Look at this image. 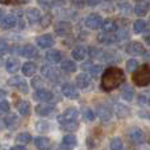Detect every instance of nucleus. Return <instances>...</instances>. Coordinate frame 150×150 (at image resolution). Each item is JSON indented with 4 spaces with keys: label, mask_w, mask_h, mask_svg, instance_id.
Wrapping results in <instances>:
<instances>
[{
    "label": "nucleus",
    "mask_w": 150,
    "mask_h": 150,
    "mask_svg": "<svg viewBox=\"0 0 150 150\" xmlns=\"http://www.w3.org/2000/svg\"><path fill=\"white\" fill-rule=\"evenodd\" d=\"M132 79L133 83L138 87H145L150 84V66L149 65H142L132 73Z\"/></svg>",
    "instance_id": "nucleus-2"
},
{
    "label": "nucleus",
    "mask_w": 150,
    "mask_h": 150,
    "mask_svg": "<svg viewBox=\"0 0 150 150\" xmlns=\"http://www.w3.org/2000/svg\"><path fill=\"white\" fill-rule=\"evenodd\" d=\"M145 41H146V44L150 46V34H146L145 36Z\"/></svg>",
    "instance_id": "nucleus-54"
},
{
    "label": "nucleus",
    "mask_w": 150,
    "mask_h": 150,
    "mask_svg": "<svg viewBox=\"0 0 150 150\" xmlns=\"http://www.w3.org/2000/svg\"><path fill=\"white\" fill-rule=\"evenodd\" d=\"M137 69H138V62L136 59H129L127 62V70L129 73H134Z\"/></svg>",
    "instance_id": "nucleus-40"
},
{
    "label": "nucleus",
    "mask_w": 150,
    "mask_h": 150,
    "mask_svg": "<svg viewBox=\"0 0 150 150\" xmlns=\"http://www.w3.org/2000/svg\"><path fill=\"white\" fill-rule=\"evenodd\" d=\"M98 113H99V117L101 119V121H109L112 117V112L109 108H107V107L104 105H100L98 108Z\"/></svg>",
    "instance_id": "nucleus-27"
},
{
    "label": "nucleus",
    "mask_w": 150,
    "mask_h": 150,
    "mask_svg": "<svg viewBox=\"0 0 150 150\" xmlns=\"http://www.w3.org/2000/svg\"><path fill=\"white\" fill-rule=\"evenodd\" d=\"M16 23H17V18H16L15 15H5L0 21V25H1V29L7 30V29L13 28L16 25Z\"/></svg>",
    "instance_id": "nucleus-15"
},
{
    "label": "nucleus",
    "mask_w": 150,
    "mask_h": 150,
    "mask_svg": "<svg viewBox=\"0 0 150 150\" xmlns=\"http://www.w3.org/2000/svg\"><path fill=\"white\" fill-rule=\"evenodd\" d=\"M50 23H52V16L50 15H44L40 18V25H41L42 28H47V26L50 25Z\"/></svg>",
    "instance_id": "nucleus-39"
},
{
    "label": "nucleus",
    "mask_w": 150,
    "mask_h": 150,
    "mask_svg": "<svg viewBox=\"0 0 150 150\" xmlns=\"http://www.w3.org/2000/svg\"><path fill=\"white\" fill-rule=\"evenodd\" d=\"M53 44H54V38L50 34H42V36H40L37 38V45L41 49H47V47L53 46Z\"/></svg>",
    "instance_id": "nucleus-12"
},
{
    "label": "nucleus",
    "mask_w": 150,
    "mask_h": 150,
    "mask_svg": "<svg viewBox=\"0 0 150 150\" xmlns=\"http://www.w3.org/2000/svg\"><path fill=\"white\" fill-rule=\"evenodd\" d=\"M78 115H79V112H78L75 108H67L62 115H59V116L57 117V120H58V122L61 124V122L70 121V120H76Z\"/></svg>",
    "instance_id": "nucleus-8"
},
{
    "label": "nucleus",
    "mask_w": 150,
    "mask_h": 150,
    "mask_svg": "<svg viewBox=\"0 0 150 150\" xmlns=\"http://www.w3.org/2000/svg\"><path fill=\"white\" fill-rule=\"evenodd\" d=\"M61 69H62L65 73H67V74H73L76 71V65H75V62L74 61H71V59H65L62 62V65H61Z\"/></svg>",
    "instance_id": "nucleus-24"
},
{
    "label": "nucleus",
    "mask_w": 150,
    "mask_h": 150,
    "mask_svg": "<svg viewBox=\"0 0 150 150\" xmlns=\"http://www.w3.org/2000/svg\"><path fill=\"white\" fill-rule=\"evenodd\" d=\"M16 141L26 145V144H29L32 141V136L29 134V133H20V134H17V137H16Z\"/></svg>",
    "instance_id": "nucleus-34"
},
{
    "label": "nucleus",
    "mask_w": 150,
    "mask_h": 150,
    "mask_svg": "<svg viewBox=\"0 0 150 150\" xmlns=\"http://www.w3.org/2000/svg\"><path fill=\"white\" fill-rule=\"evenodd\" d=\"M98 41L104 45H111V44H113L115 41H117V38H116V36H113V34L109 33V32H103V33L98 34Z\"/></svg>",
    "instance_id": "nucleus-21"
},
{
    "label": "nucleus",
    "mask_w": 150,
    "mask_h": 150,
    "mask_svg": "<svg viewBox=\"0 0 150 150\" xmlns=\"http://www.w3.org/2000/svg\"><path fill=\"white\" fill-rule=\"evenodd\" d=\"M100 70H101V67H100V66H98V65H95V66L92 65L90 69H88V71H90V75L92 78H98L99 74H100Z\"/></svg>",
    "instance_id": "nucleus-41"
},
{
    "label": "nucleus",
    "mask_w": 150,
    "mask_h": 150,
    "mask_svg": "<svg viewBox=\"0 0 150 150\" xmlns=\"http://www.w3.org/2000/svg\"><path fill=\"white\" fill-rule=\"evenodd\" d=\"M41 74L44 75L45 78H47L49 80H52V82H59L61 80V74H59V71L57 70V69H54V67H52V66H49V65H44L41 67Z\"/></svg>",
    "instance_id": "nucleus-3"
},
{
    "label": "nucleus",
    "mask_w": 150,
    "mask_h": 150,
    "mask_svg": "<svg viewBox=\"0 0 150 150\" xmlns=\"http://www.w3.org/2000/svg\"><path fill=\"white\" fill-rule=\"evenodd\" d=\"M21 70H23V74L25 76H33L34 73L37 71V66L33 62H25L21 66Z\"/></svg>",
    "instance_id": "nucleus-23"
},
{
    "label": "nucleus",
    "mask_w": 150,
    "mask_h": 150,
    "mask_svg": "<svg viewBox=\"0 0 150 150\" xmlns=\"http://www.w3.org/2000/svg\"><path fill=\"white\" fill-rule=\"evenodd\" d=\"M12 149L13 150H24L25 149V145H24V144L23 145H15V146H12Z\"/></svg>",
    "instance_id": "nucleus-51"
},
{
    "label": "nucleus",
    "mask_w": 150,
    "mask_h": 150,
    "mask_svg": "<svg viewBox=\"0 0 150 150\" xmlns=\"http://www.w3.org/2000/svg\"><path fill=\"white\" fill-rule=\"evenodd\" d=\"M62 93L66 96V98L69 99H78V96H79V93H78V90L74 87V84H71V83H65V84L62 86Z\"/></svg>",
    "instance_id": "nucleus-10"
},
{
    "label": "nucleus",
    "mask_w": 150,
    "mask_h": 150,
    "mask_svg": "<svg viewBox=\"0 0 150 150\" xmlns=\"http://www.w3.org/2000/svg\"><path fill=\"white\" fill-rule=\"evenodd\" d=\"M36 129H37V132L45 133V132H49L50 125L47 124L46 121H38V122L36 124Z\"/></svg>",
    "instance_id": "nucleus-37"
},
{
    "label": "nucleus",
    "mask_w": 150,
    "mask_h": 150,
    "mask_svg": "<svg viewBox=\"0 0 150 150\" xmlns=\"http://www.w3.org/2000/svg\"><path fill=\"white\" fill-rule=\"evenodd\" d=\"M125 80V74L119 67H108L101 75V88L107 92L117 88Z\"/></svg>",
    "instance_id": "nucleus-1"
},
{
    "label": "nucleus",
    "mask_w": 150,
    "mask_h": 150,
    "mask_svg": "<svg viewBox=\"0 0 150 150\" xmlns=\"http://www.w3.org/2000/svg\"><path fill=\"white\" fill-rule=\"evenodd\" d=\"M116 38H117V41H122V40H127V38H128V32H127V29H121V30L117 32Z\"/></svg>",
    "instance_id": "nucleus-44"
},
{
    "label": "nucleus",
    "mask_w": 150,
    "mask_h": 150,
    "mask_svg": "<svg viewBox=\"0 0 150 150\" xmlns=\"http://www.w3.org/2000/svg\"><path fill=\"white\" fill-rule=\"evenodd\" d=\"M149 104H150V99H149Z\"/></svg>",
    "instance_id": "nucleus-56"
},
{
    "label": "nucleus",
    "mask_w": 150,
    "mask_h": 150,
    "mask_svg": "<svg viewBox=\"0 0 150 150\" xmlns=\"http://www.w3.org/2000/svg\"><path fill=\"white\" fill-rule=\"evenodd\" d=\"M91 83V75L86 74V73H82L76 76V86L78 88L83 90V88H87Z\"/></svg>",
    "instance_id": "nucleus-20"
},
{
    "label": "nucleus",
    "mask_w": 150,
    "mask_h": 150,
    "mask_svg": "<svg viewBox=\"0 0 150 150\" xmlns=\"http://www.w3.org/2000/svg\"><path fill=\"white\" fill-rule=\"evenodd\" d=\"M61 127L63 128L65 130H76L78 129V122L75 120H70V121H65V122H61Z\"/></svg>",
    "instance_id": "nucleus-31"
},
{
    "label": "nucleus",
    "mask_w": 150,
    "mask_h": 150,
    "mask_svg": "<svg viewBox=\"0 0 150 150\" xmlns=\"http://www.w3.org/2000/svg\"><path fill=\"white\" fill-rule=\"evenodd\" d=\"M62 144L63 145L61 148H66V149H70V148H74L76 145V137L74 134H66L65 137L62 138Z\"/></svg>",
    "instance_id": "nucleus-25"
},
{
    "label": "nucleus",
    "mask_w": 150,
    "mask_h": 150,
    "mask_svg": "<svg viewBox=\"0 0 150 150\" xmlns=\"http://www.w3.org/2000/svg\"><path fill=\"white\" fill-rule=\"evenodd\" d=\"M38 4H41L42 7H50L53 4V0H37Z\"/></svg>",
    "instance_id": "nucleus-49"
},
{
    "label": "nucleus",
    "mask_w": 150,
    "mask_h": 150,
    "mask_svg": "<svg viewBox=\"0 0 150 150\" xmlns=\"http://www.w3.org/2000/svg\"><path fill=\"white\" fill-rule=\"evenodd\" d=\"M100 1L101 0H87V4L91 5V7H95V5L100 4Z\"/></svg>",
    "instance_id": "nucleus-50"
},
{
    "label": "nucleus",
    "mask_w": 150,
    "mask_h": 150,
    "mask_svg": "<svg viewBox=\"0 0 150 150\" xmlns=\"http://www.w3.org/2000/svg\"><path fill=\"white\" fill-rule=\"evenodd\" d=\"M119 8L121 11V13H124V15L130 13V4L128 1H119Z\"/></svg>",
    "instance_id": "nucleus-38"
},
{
    "label": "nucleus",
    "mask_w": 150,
    "mask_h": 150,
    "mask_svg": "<svg viewBox=\"0 0 150 150\" xmlns=\"http://www.w3.org/2000/svg\"><path fill=\"white\" fill-rule=\"evenodd\" d=\"M84 24L88 29L95 30V29H99L101 25H103V20H101V17L99 15H96V13H91V15H88L87 17H86Z\"/></svg>",
    "instance_id": "nucleus-4"
},
{
    "label": "nucleus",
    "mask_w": 150,
    "mask_h": 150,
    "mask_svg": "<svg viewBox=\"0 0 150 150\" xmlns=\"http://www.w3.org/2000/svg\"><path fill=\"white\" fill-rule=\"evenodd\" d=\"M34 99L36 100H40V101H44V103H50L55 99L54 93L49 90H45V88H40L34 92Z\"/></svg>",
    "instance_id": "nucleus-5"
},
{
    "label": "nucleus",
    "mask_w": 150,
    "mask_h": 150,
    "mask_svg": "<svg viewBox=\"0 0 150 150\" xmlns=\"http://www.w3.org/2000/svg\"><path fill=\"white\" fill-rule=\"evenodd\" d=\"M127 53L130 55H142V54H145V47H144L142 44H140V42L133 41V42L128 44Z\"/></svg>",
    "instance_id": "nucleus-7"
},
{
    "label": "nucleus",
    "mask_w": 150,
    "mask_h": 150,
    "mask_svg": "<svg viewBox=\"0 0 150 150\" xmlns=\"http://www.w3.org/2000/svg\"><path fill=\"white\" fill-rule=\"evenodd\" d=\"M5 96H7V92H5L4 90H1V88H0V99H4Z\"/></svg>",
    "instance_id": "nucleus-52"
},
{
    "label": "nucleus",
    "mask_w": 150,
    "mask_h": 150,
    "mask_svg": "<svg viewBox=\"0 0 150 150\" xmlns=\"http://www.w3.org/2000/svg\"><path fill=\"white\" fill-rule=\"evenodd\" d=\"M54 32L58 34V36H67L71 32V24L67 23V21H59V23L55 25Z\"/></svg>",
    "instance_id": "nucleus-11"
},
{
    "label": "nucleus",
    "mask_w": 150,
    "mask_h": 150,
    "mask_svg": "<svg viewBox=\"0 0 150 150\" xmlns=\"http://www.w3.org/2000/svg\"><path fill=\"white\" fill-rule=\"evenodd\" d=\"M95 116L96 115L92 109H90V108L84 109V119L87 120V121H93V120H95Z\"/></svg>",
    "instance_id": "nucleus-42"
},
{
    "label": "nucleus",
    "mask_w": 150,
    "mask_h": 150,
    "mask_svg": "<svg viewBox=\"0 0 150 150\" xmlns=\"http://www.w3.org/2000/svg\"><path fill=\"white\" fill-rule=\"evenodd\" d=\"M46 82L44 80V78H33L32 79V87L36 88V90H40V88H44Z\"/></svg>",
    "instance_id": "nucleus-35"
},
{
    "label": "nucleus",
    "mask_w": 150,
    "mask_h": 150,
    "mask_svg": "<svg viewBox=\"0 0 150 150\" xmlns=\"http://www.w3.org/2000/svg\"><path fill=\"white\" fill-rule=\"evenodd\" d=\"M16 108H17L18 113L23 116H28L30 113V104L26 100H20L18 103H16Z\"/></svg>",
    "instance_id": "nucleus-22"
},
{
    "label": "nucleus",
    "mask_w": 150,
    "mask_h": 150,
    "mask_svg": "<svg viewBox=\"0 0 150 150\" xmlns=\"http://www.w3.org/2000/svg\"><path fill=\"white\" fill-rule=\"evenodd\" d=\"M113 111H115V113H116V116H117V117H120V119L128 117V116L130 115V109L128 108L127 105L121 104V103H116V104H115Z\"/></svg>",
    "instance_id": "nucleus-17"
},
{
    "label": "nucleus",
    "mask_w": 150,
    "mask_h": 150,
    "mask_svg": "<svg viewBox=\"0 0 150 150\" xmlns=\"http://www.w3.org/2000/svg\"><path fill=\"white\" fill-rule=\"evenodd\" d=\"M87 54H88V50H87V47L83 46V45L76 46L73 52H71V57H73L75 61H84Z\"/></svg>",
    "instance_id": "nucleus-14"
},
{
    "label": "nucleus",
    "mask_w": 150,
    "mask_h": 150,
    "mask_svg": "<svg viewBox=\"0 0 150 150\" xmlns=\"http://www.w3.org/2000/svg\"><path fill=\"white\" fill-rule=\"evenodd\" d=\"M109 148L113 149V150H121V149H124V142H122L121 138L115 137V138L111 140V145H109Z\"/></svg>",
    "instance_id": "nucleus-32"
},
{
    "label": "nucleus",
    "mask_w": 150,
    "mask_h": 150,
    "mask_svg": "<svg viewBox=\"0 0 150 150\" xmlns=\"http://www.w3.org/2000/svg\"><path fill=\"white\" fill-rule=\"evenodd\" d=\"M1 15H3V9H0V20L3 18V17H1Z\"/></svg>",
    "instance_id": "nucleus-55"
},
{
    "label": "nucleus",
    "mask_w": 150,
    "mask_h": 150,
    "mask_svg": "<svg viewBox=\"0 0 150 150\" xmlns=\"http://www.w3.org/2000/svg\"><path fill=\"white\" fill-rule=\"evenodd\" d=\"M29 0H15L16 4H25V3H28Z\"/></svg>",
    "instance_id": "nucleus-53"
},
{
    "label": "nucleus",
    "mask_w": 150,
    "mask_h": 150,
    "mask_svg": "<svg viewBox=\"0 0 150 150\" xmlns=\"http://www.w3.org/2000/svg\"><path fill=\"white\" fill-rule=\"evenodd\" d=\"M70 3L76 8H83L84 7V0H70Z\"/></svg>",
    "instance_id": "nucleus-48"
},
{
    "label": "nucleus",
    "mask_w": 150,
    "mask_h": 150,
    "mask_svg": "<svg viewBox=\"0 0 150 150\" xmlns=\"http://www.w3.org/2000/svg\"><path fill=\"white\" fill-rule=\"evenodd\" d=\"M46 59L52 63H58L62 59V53L58 52V50H49L46 53Z\"/></svg>",
    "instance_id": "nucleus-26"
},
{
    "label": "nucleus",
    "mask_w": 150,
    "mask_h": 150,
    "mask_svg": "<svg viewBox=\"0 0 150 150\" xmlns=\"http://www.w3.org/2000/svg\"><path fill=\"white\" fill-rule=\"evenodd\" d=\"M25 16L29 23L34 24V23H37V21H40V18H41V12H40L38 8H28V11L25 12Z\"/></svg>",
    "instance_id": "nucleus-19"
},
{
    "label": "nucleus",
    "mask_w": 150,
    "mask_h": 150,
    "mask_svg": "<svg viewBox=\"0 0 150 150\" xmlns=\"http://www.w3.org/2000/svg\"><path fill=\"white\" fill-rule=\"evenodd\" d=\"M9 112V103L8 101H0V115H7Z\"/></svg>",
    "instance_id": "nucleus-43"
},
{
    "label": "nucleus",
    "mask_w": 150,
    "mask_h": 150,
    "mask_svg": "<svg viewBox=\"0 0 150 150\" xmlns=\"http://www.w3.org/2000/svg\"><path fill=\"white\" fill-rule=\"evenodd\" d=\"M17 88H18V91H20L21 93H28V91H29V88H28V84H26L25 82H21L20 84L17 86Z\"/></svg>",
    "instance_id": "nucleus-47"
},
{
    "label": "nucleus",
    "mask_w": 150,
    "mask_h": 150,
    "mask_svg": "<svg viewBox=\"0 0 150 150\" xmlns=\"http://www.w3.org/2000/svg\"><path fill=\"white\" fill-rule=\"evenodd\" d=\"M128 137H129L132 144H142L145 141V134L140 128H132L128 132Z\"/></svg>",
    "instance_id": "nucleus-6"
},
{
    "label": "nucleus",
    "mask_w": 150,
    "mask_h": 150,
    "mask_svg": "<svg viewBox=\"0 0 150 150\" xmlns=\"http://www.w3.org/2000/svg\"><path fill=\"white\" fill-rule=\"evenodd\" d=\"M20 61L17 59V58H8L7 59V62H5V70L8 71L9 74H15V73H17L18 70H20Z\"/></svg>",
    "instance_id": "nucleus-13"
},
{
    "label": "nucleus",
    "mask_w": 150,
    "mask_h": 150,
    "mask_svg": "<svg viewBox=\"0 0 150 150\" xmlns=\"http://www.w3.org/2000/svg\"><path fill=\"white\" fill-rule=\"evenodd\" d=\"M146 28V23L144 20H136L133 24V30L134 33H142Z\"/></svg>",
    "instance_id": "nucleus-33"
},
{
    "label": "nucleus",
    "mask_w": 150,
    "mask_h": 150,
    "mask_svg": "<svg viewBox=\"0 0 150 150\" xmlns=\"http://www.w3.org/2000/svg\"><path fill=\"white\" fill-rule=\"evenodd\" d=\"M4 122H5V125H7V127L12 128V127H15V125L18 124V119H17V116H16V115H9V116L5 117Z\"/></svg>",
    "instance_id": "nucleus-36"
},
{
    "label": "nucleus",
    "mask_w": 150,
    "mask_h": 150,
    "mask_svg": "<svg viewBox=\"0 0 150 150\" xmlns=\"http://www.w3.org/2000/svg\"><path fill=\"white\" fill-rule=\"evenodd\" d=\"M149 11V4L145 0H137L134 4V13L137 16H145Z\"/></svg>",
    "instance_id": "nucleus-16"
},
{
    "label": "nucleus",
    "mask_w": 150,
    "mask_h": 150,
    "mask_svg": "<svg viewBox=\"0 0 150 150\" xmlns=\"http://www.w3.org/2000/svg\"><path fill=\"white\" fill-rule=\"evenodd\" d=\"M21 82H23V80H21L20 76H12V78H9V79H8V84H9V86H16V87H17Z\"/></svg>",
    "instance_id": "nucleus-45"
},
{
    "label": "nucleus",
    "mask_w": 150,
    "mask_h": 150,
    "mask_svg": "<svg viewBox=\"0 0 150 150\" xmlns=\"http://www.w3.org/2000/svg\"><path fill=\"white\" fill-rule=\"evenodd\" d=\"M33 142L37 149H47L50 146V140L46 137H36Z\"/></svg>",
    "instance_id": "nucleus-28"
},
{
    "label": "nucleus",
    "mask_w": 150,
    "mask_h": 150,
    "mask_svg": "<svg viewBox=\"0 0 150 150\" xmlns=\"http://www.w3.org/2000/svg\"><path fill=\"white\" fill-rule=\"evenodd\" d=\"M8 50V44L4 38H0V54H4Z\"/></svg>",
    "instance_id": "nucleus-46"
},
{
    "label": "nucleus",
    "mask_w": 150,
    "mask_h": 150,
    "mask_svg": "<svg viewBox=\"0 0 150 150\" xmlns=\"http://www.w3.org/2000/svg\"><path fill=\"white\" fill-rule=\"evenodd\" d=\"M101 28H103L104 32H109V33H112V32H116L117 25H116V23H115L113 20L108 18V20H104L103 21V25H101Z\"/></svg>",
    "instance_id": "nucleus-29"
},
{
    "label": "nucleus",
    "mask_w": 150,
    "mask_h": 150,
    "mask_svg": "<svg viewBox=\"0 0 150 150\" xmlns=\"http://www.w3.org/2000/svg\"><path fill=\"white\" fill-rule=\"evenodd\" d=\"M54 109H55L54 105L42 101L41 104H38V105L36 107V113L40 115V116H49V115H52L53 112H54Z\"/></svg>",
    "instance_id": "nucleus-9"
},
{
    "label": "nucleus",
    "mask_w": 150,
    "mask_h": 150,
    "mask_svg": "<svg viewBox=\"0 0 150 150\" xmlns=\"http://www.w3.org/2000/svg\"><path fill=\"white\" fill-rule=\"evenodd\" d=\"M122 99H125L127 101H132L134 99V91L132 87L127 86V87L122 90Z\"/></svg>",
    "instance_id": "nucleus-30"
},
{
    "label": "nucleus",
    "mask_w": 150,
    "mask_h": 150,
    "mask_svg": "<svg viewBox=\"0 0 150 150\" xmlns=\"http://www.w3.org/2000/svg\"><path fill=\"white\" fill-rule=\"evenodd\" d=\"M20 53L25 58H36L38 55V49L33 45H25V46H23Z\"/></svg>",
    "instance_id": "nucleus-18"
}]
</instances>
